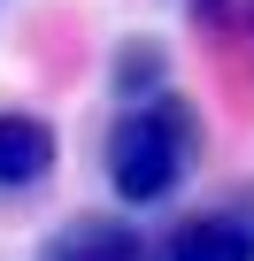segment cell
<instances>
[{
  "label": "cell",
  "instance_id": "obj_3",
  "mask_svg": "<svg viewBox=\"0 0 254 261\" xmlns=\"http://www.w3.org/2000/svg\"><path fill=\"white\" fill-rule=\"evenodd\" d=\"M39 261H147V238L131 223H116V215H70L39 246Z\"/></svg>",
  "mask_w": 254,
  "mask_h": 261
},
{
  "label": "cell",
  "instance_id": "obj_5",
  "mask_svg": "<svg viewBox=\"0 0 254 261\" xmlns=\"http://www.w3.org/2000/svg\"><path fill=\"white\" fill-rule=\"evenodd\" d=\"M162 69H170L162 39H116V54H108L116 100H154V92H162Z\"/></svg>",
  "mask_w": 254,
  "mask_h": 261
},
{
  "label": "cell",
  "instance_id": "obj_4",
  "mask_svg": "<svg viewBox=\"0 0 254 261\" xmlns=\"http://www.w3.org/2000/svg\"><path fill=\"white\" fill-rule=\"evenodd\" d=\"M54 154H62V139H54V123H39V115H24V108H0V185H39L47 169H54Z\"/></svg>",
  "mask_w": 254,
  "mask_h": 261
},
{
  "label": "cell",
  "instance_id": "obj_1",
  "mask_svg": "<svg viewBox=\"0 0 254 261\" xmlns=\"http://www.w3.org/2000/svg\"><path fill=\"white\" fill-rule=\"evenodd\" d=\"M100 162H108L116 200H131V207H147V200L177 192V177L200 162V108H193L185 92H170V85H162L154 100L123 108V115L108 123Z\"/></svg>",
  "mask_w": 254,
  "mask_h": 261
},
{
  "label": "cell",
  "instance_id": "obj_2",
  "mask_svg": "<svg viewBox=\"0 0 254 261\" xmlns=\"http://www.w3.org/2000/svg\"><path fill=\"white\" fill-rule=\"evenodd\" d=\"M162 261H254V215L239 207H200L162 238Z\"/></svg>",
  "mask_w": 254,
  "mask_h": 261
}]
</instances>
